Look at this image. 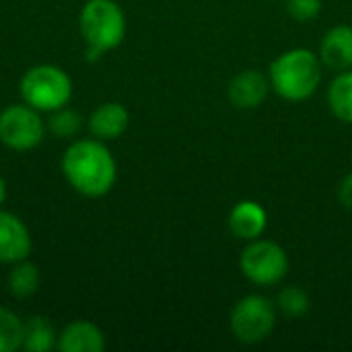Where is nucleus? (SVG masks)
I'll return each mask as SVG.
<instances>
[{
    "label": "nucleus",
    "mask_w": 352,
    "mask_h": 352,
    "mask_svg": "<svg viewBox=\"0 0 352 352\" xmlns=\"http://www.w3.org/2000/svg\"><path fill=\"white\" fill-rule=\"evenodd\" d=\"M62 175L85 198L107 196L118 179V163L99 138H78L68 144L60 161Z\"/></svg>",
    "instance_id": "nucleus-1"
},
{
    "label": "nucleus",
    "mask_w": 352,
    "mask_h": 352,
    "mask_svg": "<svg viewBox=\"0 0 352 352\" xmlns=\"http://www.w3.org/2000/svg\"><path fill=\"white\" fill-rule=\"evenodd\" d=\"M324 64L320 54L307 47H293L274 58L268 70L272 91L285 101H305L316 95L322 82Z\"/></svg>",
    "instance_id": "nucleus-2"
},
{
    "label": "nucleus",
    "mask_w": 352,
    "mask_h": 352,
    "mask_svg": "<svg viewBox=\"0 0 352 352\" xmlns=\"http://www.w3.org/2000/svg\"><path fill=\"white\" fill-rule=\"evenodd\" d=\"M78 27L87 41V60H99L126 37V14L116 0H87L78 14Z\"/></svg>",
    "instance_id": "nucleus-3"
},
{
    "label": "nucleus",
    "mask_w": 352,
    "mask_h": 352,
    "mask_svg": "<svg viewBox=\"0 0 352 352\" xmlns=\"http://www.w3.org/2000/svg\"><path fill=\"white\" fill-rule=\"evenodd\" d=\"M19 91L27 105L41 113H52L68 105L72 97V80L60 66L37 64L21 76Z\"/></svg>",
    "instance_id": "nucleus-4"
},
{
    "label": "nucleus",
    "mask_w": 352,
    "mask_h": 352,
    "mask_svg": "<svg viewBox=\"0 0 352 352\" xmlns=\"http://www.w3.org/2000/svg\"><path fill=\"white\" fill-rule=\"evenodd\" d=\"M276 303L264 295H248L235 303L229 316V328L235 340L243 344L264 342L276 326Z\"/></svg>",
    "instance_id": "nucleus-5"
},
{
    "label": "nucleus",
    "mask_w": 352,
    "mask_h": 352,
    "mask_svg": "<svg viewBox=\"0 0 352 352\" xmlns=\"http://www.w3.org/2000/svg\"><path fill=\"white\" fill-rule=\"evenodd\" d=\"M241 274L256 287H274L285 280L289 272V256L283 245L270 239L248 241L239 256Z\"/></svg>",
    "instance_id": "nucleus-6"
},
{
    "label": "nucleus",
    "mask_w": 352,
    "mask_h": 352,
    "mask_svg": "<svg viewBox=\"0 0 352 352\" xmlns=\"http://www.w3.org/2000/svg\"><path fill=\"white\" fill-rule=\"evenodd\" d=\"M39 113L41 111L25 101L6 105L0 111V142L16 153H27L39 146L47 130Z\"/></svg>",
    "instance_id": "nucleus-7"
},
{
    "label": "nucleus",
    "mask_w": 352,
    "mask_h": 352,
    "mask_svg": "<svg viewBox=\"0 0 352 352\" xmlns=\"http://www.w3.org/2000/svg\"><path fill=\"white\" fill-rule=\"evenodd\" d=\"M33 239L29 227L12 212L0 210V264H16L31 256Z\"/></svg>",
    "instance_id": "nucleus-8"
},
{
    "label": "nucleus",
    "mask_w": 352,
    "mask_h": 352,
    "mask_svg": "<svg viewBox=\"0 0 352 352\" xmlns=\"http://www.w3.org/2000/svg\"><path fill=\"white\" fill-rule=\"evenodd\" d=\"M270 78L266 72L248 68L235 74L227 87V97L237 109H256L260 107L270 93Z\"/></svg>",
    "instance_id": "nucleus-9"
},
{
    "label": "nucleus",
    "mask_w": 352,
    "mask_h": 352,
    "mask_svg": "<svg viewBox=\"0 0 352 352\" xmlns=\"http://www.w3.org/2000/svg\"><path fill=\"white\" fill-rule=\"evenodd\" d=\"M128 126H130V111L120 101H105L97 105L87 120V128L91 136L103 142L120 138L128 130Z\"/></svg>",
    "instance_id": "nucleus-10"
},
{
    "label": "nucleus",
    "mask_w": 352,
    "mask_h": 352,
    "mask_svg": "<svg viewBox=\"0 0 352 352\" xmlns=\"http://www.w3.org/2000/svg\"><path fill=\"white\" fill-rule=\"evenodd\" d=\"M56 351L60 352H103L105 334L103 330L87 320H74L58 334Z\"/></svg>",
    "instance_id": "nucleus-11"
},
{
    "label": "nucleus",
    "mask_w": 352,
    "mask_h": 352,
    "mask_svg": "<svg viewBox=\"0 0 352 352\" xmlns=\"http://www.w3.org/2000/svg\"><path fill=\"white\" fill-rule=\"evenodd\" d=\"M229 231L243 241H254L264 235L268 227V212L256 200H241L229 212Z\"/></svg>",
    "instance_id": "nucleus-12"
},
{
    "label": "nucleus",
    "mask_w": 352,
    "mask_h": 352,
    "mask_svg": "<svg viewBox=\"0 0 352 352\" xmlns=\"http://www.w3.org/2000/svg\"><path fill=\"white\" fill-rule=\"evenodd\" d=\"M320 60L336 72L352 68V25H336L326 31L320 41Z\"/></svg>",
    "instance_id": "nucleus-13"
},
{
    "label": "nucleus",
    "mask_w": 352,
    "mask_h": 352,
    "mask_svg": "<svg viewBox=\"0 0 352 352\" xmlns=\"http://www.w3.org/2000/svg\"><path fill=\"white\" fill-rule=\"evenodd\" d=\"M326 101L338 122L352 124V68L338 72L332 78L326 93Z\"/></svg>",
    "instance_id": "nucleus-14"
},
{
    "label": "nucleus",
    "mask_w": 352,
    "mask_h": 352,
    "mask_svg": "<svg viewBox=\"0 0 352 352\" xmlns=\"http://www.w3.org/2000/svg\"><path fill=\"white\" fill-rule=\"evenodd\" d=\"M58 334L43 316H29L23 320V351L47 352L56 349Z\"/></svg>",
    "instance_id": "nucleus-15"
},
{
    "label": "nucleus",
    "mask_w": 352,
    "mask_h": 352,
    "mask_svg": "<svg viewBox=\"0 0 352 352\" xmlns=\"http://www.w3.org/2000/svg\"><path fill=\"white\" fill-rule=\"evenodd\" d=\"M39 285H41L39 268L35 264H31L29 258L23 260V262L12 264V268H10V272L6 276L8 293L14 299H27V297L35 295Z\"/></svg>",
    "instance_id": "nucleus-16"
},
{
    "label": "nucleus",
    "mask_w": 352,
    "mask_h": 352,
    "mask_svg": "<svg viewBox=\"0 0 352 352\" xmlns=\"http://www.w3.org/2000/svg\"><path fill=\"white\" fill-rule=\"evenodd\" d=\"M274 303H276L278 314H283L285 318H291V320L305 316L311 307V299H309L307 291L297 285H289V287L280 289Z\"/></svg>",
    "instance_id": "nucleus-17"
},
{
    "label": "nucleus",
    "mask_w": 352,
    "mask_h": 352,
    "mask_svg": "<svg viewBox=\"0 0 352 352\" xmlns=\"http://www.w3.org/2000/svg\"><path fill=\"white\" fill-rule=\"evenodd\" d=\"M23 349V320L6 309L0 307V352H14Z\"/></svg>",
    "instance_id": "nucleus-18"
},
{
    "label": "nucleus",
    "mask_w": 352,
    "mask_h": 352,
    "mask_svg": "<svg viewBox=\"0 0 352 352\" xmlns=\"http://www.w3.org/2000/svg\"><path fill=\"white\" fill-rule=\"evenodd\" d=\"M80 128H82V116L70 107H60L52 111V118L47 120V130L60 140L76 138Z\"/></svg>",
    "instance_id": "nucleus-19"
},
{
    "label": "nucleus",
    "mask_w": 352,
    "mask_h": 352,
    "mask_svg": "<svg viewBox=\"0 0 352 352\" xmlns=\"http://www.w3.org/2000/svg\"><path fill=\"white\" fill-rule=\"evenodd\" d=\"M285 4H287V12L297 23L314 21L316 16H320V12L324 8L322 0H285Z\"/></svg>",
    "instance_id": "nucleus-20"
},
{
    "label": "nucleus",
    "mask_w": 352,
    "mask_h": 352,
    "mask_svg": "<svg viewBox=\"0 0 352 352\" xmlns=\"http://www.w3.org/2000/svg\"><path fill=\"white\" fill-rule=\"evenodd\" d=\"M338 198L342 202L344 208L352 210V171L340 182V188H338Z\"/></svg>",
    "instance_id": "nucleus-21"
},
{
    "label": "nucleus",
    "mask_w": 352,
    "mask_h": 352,
    "mask_svg": "<svg viewBox=\"0 0 352 352\" xmlns=\"http://www.w3.org/2000/svg\"><path fill=\"white\" fill-rule=\"evenodd\" d=\"M4 200H6V182L0 175V206L4 204Z\"/></svg>",
    "instance_id": "nucleus-22"
}]
</instances>
